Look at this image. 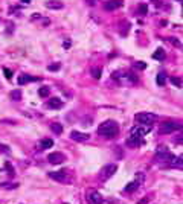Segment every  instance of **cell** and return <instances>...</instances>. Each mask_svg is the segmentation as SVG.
<instances>
[{
    "label": "cell",
    "mask_w": 183,
    "mask_h": 204,
    "mask_svg": "<svg viewBox=\"0 0 183 204\" xmlns=\"http://www.w3.org/2000/svg\"><path fill=\"white\" fill-rule=\"evenodd\" d=\"M46 107L50 108V110H60V108L63 107V101H61L60 98H52V99H49V102L46 104Z\"/></svg>",
    "instance_id": "obj_10"
},
{
    "label": "cell",
    "mask_w": 183,
    "mask_h": 204,
    "mask_svg": "<svg viewBox=\"0 0 183 204\" xmlns=\"http://www.w3.org/2000/svg\"><path fill=\"white\" fill-rule=\"evenodd\" d=\"M140 186V181H137V180H134V181H131V183H128L127 186H125V192H134V190L137 189Z\"/></svg>",
    "instance_id": "obj_16"
},
{
    "label": "cell",
    "mask_w": 183,
    "mask_h": 204,
    "mask_svg": "<svg viewBox=\"0 0 183 204\" xmlns=\"http://www.w3.org/2000/svg\"><path fill=\"white\" fill-rule=\"evenodd\" d=\"M165 82H166V73L160 72V73L157 75V84H159V85H165Z\"/></svg>",
    "instance_id": "obj_21"
},
{
    "label": "cell",
    "mask_w": 183,
    "mask_h": 204,
    "mask_svg": "<svg viewBox=\"0 0 183 204\" xmlns=\"http://www.w3.org/2000/svg\"><path fill=\"white\" fill-rule=\"evenodd\" d=\"M142 145V137H137V136H130L127 139V146L130 148H137Z\"/></svg>",
    "instance_id": "obj_11"
},
{
    "label": "cell",
    "mask_w": 183,
    "mask_h": 204,
    "mask_svg": "<svg viewBox=\"0 0 183 204\" xmlns=\"http://www.w3.org/2000/svg\"><path fill=\"white\" fill-rule=\"evenodd\" d=\"M102 203H104V198L99 192L92 190V192L89 194V204H102Z\"/></svg>",
    "instance_id": "obj_8"
},
{
    "label": "cell",
    "mask_w": 183,
    "mask_h": 204,
    "mask_svg": "<svg viewBox=\"0 0 183 204\" xmlns=\"http://www.w3.org/2000/svg\"><path fill=\"white\" fill-rule=\"evenodd\" d=\"M49 177L52 178V180L58 181V183H69L70 181V178L67 177L66 172H50Z\"/></svg>",
    "instance_id": "obj_7"
},
{
    "label": "cell",
    "mask_w": 183,
    "mask_h": 204,
    "mask_svg": "<svg viewBox=\"0 0 183 204\" xmlns=\"http://www.w3.org/2000/svg\"><path fill=\"white\" fill-rule=\"evenodd\" d=\"M92 75H93L95 79H99L101 78V70L99 69H93V70H92Z\"/></svg>",
    "instance_id": "obj_27"
},
{
    "label": "cell",
    "mask_w": 183,
    "mask_h": 204,
    "mask_svg": "<svg viewBox=\"0 0 183 204\" xmlns=\"http://www.w3.org/2000/svg\"><path fill=\"white\" fill-rule=\"evenodd\" d=\"M122 76H124V82L125 84H136L137 82V76L136 75H133V73H122Z\"/></svg>",
    "instance_id": "obj_14"
},
{
    "label": "cell",
    "mask_w": 183,
    "mask_h": 204,
    "mask_svg": "<svg viewBox=\"0 0 183 204\" xmlns=\"http://www.w3.org/2000/svg\"><path fill=\"white\" fill-rule=\"evenodd\" d=\"M150 131V128H142V126H134V128L131 130V136H137V137H142L145 136L147 133Z\"/></svg>",
    "instance_id": "obj_13"
},
{
    "label": "cell",
    "mask_w": 183,
    "mask_h": 204,
    "mask_svg": "<svg viewBox=\"0 0 183 204\" xmlns=\"http://www.w3.org/2000/svg\"><path fill=\"white\" fill-rule=\"evenodd\" d=\"M47 70L49 72H57V70H60V64H58V62H54V64H50L47 67Z\"/></svg>",
    "instance_id": "obj_25"
},
{
    "label": "cell",
    "mask_w": 183,
    "mask_h": 204,
    "mask_svg": "<svg viewBox=\"0 0 183 204\" xmlns=\"http://www.w3.org/2000/svg\"><path fill=\"white\" fill-rule=\"evenodd\" d=\"M180 130V125H177L176 122H165L159 126V133L160 134H171L174 131Z\"/></svg>",
    "instance_id": "obj_4"
},
{
    "label": "cell",
    "mask_w": 183,
    "mask_h": 204,
    "mask_svg": "<svg viewBox=\"0 0 183 204\" xmlns=\"http://www.w3.org/2000/svg\"><path fill=\"white\" fill-rule=\"evenodd\" d=\"M49 93H50V88H49V87H41L40 90H38V95H40L41 98H46V96H49Z\"/></svg>",
    "instance_id": "obj_22"
},
{
    "label": "cell",
    "mask_w": 183,
    "mask_h": 204,
    "mask_svg": "<svg viewBox=\"0 0 183 204\" xmlns=\"http://www.w3.org/2000/svg\"><path fill=\"white\" fill-rule=\"evenodd\" d=\"M122 5V0H108V2L104 5V9H107V11H114L117 8H121Z\"/></svg>",
    "instance_id": "obj_12"
},
{
    "label": "cell",
    "mask_w": 183,
    "mask_h": 204,
    "mask_svg": "<svg viewBox=\"0 0 183 204\" xmlns=\"http://www.w3.org/2000/svg\"><path fill=\"white\" fill-rule=\"evenodd\" d=\"M70 139L75 140V142H86V140L90 139V136L87 133H81V131H72L70 133Z\"/></svg>",
    "instance_id": "obj_9"
},
{
    "label": "cell",
    "mask_w": 183,
    "mask_h": 204,
    "mask_svg": "<svg viewBox=\"0 0 183 204\" xmlns=\"http://www.w3.org/2000/svg\"><path fill=\"white\" fill-rule=\"evenodd\" d=\"M50 130L54 131L55 134H58V136H60V134L63 133V126H61L60 123H52V125H50Z\"/></svg>",
    "instance_id": "obj_20"
},
{
    "label": "cell",
    "mask_w": 183,
    "mask_h": 204,
    "mask_svg": "<svg viewBox=\"0 0 183 204\" xmlns=\"http://www.w3.org/2000/svg\"><path fill=\"white\" fill-rule=\"evenodd\" d=\"M98 134L107 139H113L119 134V125L114 120H104L99 126H98Z\"/></svg>",
    "instance_id": "obj_1"
},
{
    "label": "cell",
    "mask_w": 183,
    "mask_h": 204,
    "mask_svg": "<svg viewBox=\"0 0 183 204\" xmlns=\"http://www.w3.org/2000/svg\"><path fill=\"white\" fill-rule=\"evenodd\" d=\"M3 73H5V76H6L8 79H11V78H12V70H9V69H6V67H5V69H3Z\"/></svg>",
    "instance_id": "obj_28"
},
{
    "label": "cell",
    "mask_w": 183,
    "mask_h": 204,
    "mask_svg": "<svg viewBox=\"0 0 183 204\" xmlns=\"http://www.w3.org/2000/svg\"><path fill=\"white\" fill-rule=\"evenodd\" d=\"M32 81H37V78H32V76H28V75H21L18 78V85H24V84L32 82Z\"/></svg>",
    "instance_id": "obj_17"
},
{
    "label": "cell",
    "mask_w": 183,
    "mask_h": 204,
    "mask_svg": "<svg viewBox=\"0 0 183 204\" xmlns=\"http://www.w3.org/2000/svg\"><path fill=\"white\" fill-rule=\"evenodd\" d=\"M46 6L49 8V9H63V3L61 2H58V0H49V2L46 3Z\"/></svg>",
    "instance_id": "obj_15"
},
{
    "label": "cell",
    "mask_w": 183,
    "mask_h": 204,
    "mask_svg": "<svg viewBox=\"0 0 183 204\" xmlns=\"http://www.w3.org/2000/svg\"><path fill=\"white\" fill-rule=\"evenodd\" d=\"M139 12H140L142 15H145L147 12H148V8H147V5H145V3H142V5L139 6Z\"/></svg>",
    "instance_id": "obj_26"
},
{
    "label": "cell",
    "mask_w": 183,
    "mask_h": 204,
    "mask_svg": "<svg viewBox=\"0 0 183 204\" xmlns=\"http://www.w3.org/2000/svg\"><path fill=\"white\" fill-rule=\"evenodd\" d=\"M171 82H173L174 85H177V87H182V79L179 78V76H173V78H171Z\"/></svg>",
    "instance_id": "obj_24"
},
{
    "label": "cell",
    "mask_w": 183,
    "mask_h": 204,
    "mask_svg": "<svg viewBox=\"0 0 183 204\" xmlns=\"http://www.w3.org/2000/svg\"><path fill=\"white\" fill-rule=\"evenodd\" d=\"M40 146H41L43 149H49V148L54 146V140H52V139H43L41 143H40Z\"/></svg>",
    "instance_id": "obj_19"
},
{
    "label": "cell",
    "mask_w": 183,
    "mask_h": 204,
    "mask_svg": "<svg viewBox=\"0 0 183 204\" xmlns=\"http://www.w3.org/2000/svg\"><path fill=\"white\" fill-rule=\"evenodd\" d=\"M171 157H173V154L169 152V149L166 146H159L157 151H156V160L159 163H168L171 160Z\"/></svg>",
    "instance_id": "obj_3"
},
{
    "label": "cell",
    "mask_w": 183,
    "mask_h": 204,
    "mask_svg": "<svg viewBox=\"0 0 183 204\" xmlns=\"http://www.w3.org/2000/svg\"><path fill=\"white\" fill-rule=\"evenodd\" d=\"M63 46H64V47H66V49H67V47H70V43H69V41H67V43H64V44H63Z\"/></svg>",
    "instance_id": "obj_32"
},
{
    "label": "cell",
    "mask_w": 183,
    "mask_h": 204,
    "mask_svg": "<svg viewBox=\"0 0 183 204\" xmlns=\"http://www.w3.org/2000/svg\"><path fill=\"white\" fill-rule=\"evenodd\" d=\"M116 171H117V164L116 163H108V164L104 166V169L101 172V177L104 178V180H108V178H111L116 174Z\"/></svg>",
    "instance_id": "obj_5"
},
{
    "label": "cell",
    "mask_w": 183,
    "mask_h": 204,
    "mask_svg": "<svg viewBox=\"0 0 183 204\" xmlns=\"http://www.w3.org/2000/svg\"><path fill=\"white\" fill-rule=\"evenodd\" d=\"M20 2H23V3H31V0H20Z\"/></svg>",
    "instance_id": "obj_33"
},
{
    "label": "cell",
    "mask_w": 183,
    "mask_h": 204,
    "mask_svg": "<svg viewBox=\"0 0 183 204\" xmlns=\"http://www.w3.org/2000/svg\"><path fill=\"white\" fill-rule=\"evenodd\" d=\"M136 122L137 123H142V125H151L154 123L156 120H157V116L153 113H137L136 116H134Z\"/></svg>",
    "instance_id": "obj_2"
},
{
    "label": "cell",
    "mask_w": 183,
    "mask_h": 204,
    "mask_svg": "<svg viewBox=\"0 0 183 204\" xmlns=\"http://www.w3.org/2000/svg\"><path fill=\"white\" fill-rule=\"evenodd\" d=\"M153 58L157 59V61H163V59H165V52H163V49H162V47L156 49V52L153 54Z\"/></svg>",
    "instance_id": "obj_18"
},
{
    "label": "cell",
    "mask_w": 183,
    "mask_h": 204,
    "mask_svg": "<svg viewBox=\"0 0 183 204\" xmlns=\"http://www.w3.org/2000/svg\"><path fill=\"white\" fill-rule=\"evenodd\" d=\"M2 123H15V122H14V120H9V119H3Z\"/></svg>",
    "instance_id": "obj_31"
},
{
    "label": "cell",
    "mask_w": 183,
    "mask_h": 204,
    "mask_svg": "<svg viewBox=\"0 0 183 204\" xmlns=\"http://www.w3.org/2000/svg\"><path fill=\"white\" fill-rule=\"evenodd\" d=\"M136 69H140V70H145L147 69V64H145V62H136Z\"/></svg>",
    "instance_id": "obj_29"
},
{
    "label": "cell",
    "mask_w": 183,
    "mask_h": 204,
    "mask_svg": "<svg viewBox=\"0 0 183 204\" xmlns=\"http://www.w3.org/2000/svg\"><path fill=\"white\" fill-rule=\"evenodd\" d=\"M169 41H171L174 46H179V47H180V40H179V38H169Z\"/></svg>",
    "instance_id": "obj_30"
},
{
    "label": "cell",
    "mask_w": 183,
    "mask_h": 204,
    "mask_svg": "<svg viewBox=\"0 0 183 204\" xmlns=\"http://www.w3.org/2000/svg\"><path fill=\"white\" fill-rule=\"evenodd\" d=\"M11 98L14 101H20L21 99V90H12L11 92Z\"/></svg>",
    "instance_id": "obj_23"
},
{
    "label": "cell",
    "mask_w": 183,
    "mask_h": 204,
    "mask_svg": "<svg viewBox=\"0 0 183 204\" xmlns=\"http://www.w3.org/2000/svg\"><path fill=\"white\" fill-rule=\"evenodd\" d=\"M64 160H66V157L61 152H52V154L47 156V161L50 164H61V163H64Z\"/></svg>",
    "instance_id": "obj_6"
}]
</instances>
